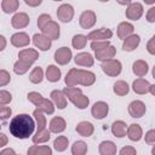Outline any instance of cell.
<instances>
[{"instance_id":"1","label":"cell","mask_w":155,"mask_h":155,"mask_svg":"<svg viewBox=\"0 0 155 155\" xmlns=\"http://www.w3.org/2000/svg\"><path fill=\"white\" fill-rule=\"evenodd\" d=\"M35 128L36 125L34 117L25 113L13 116L8 125V131L11 136H13L17 139H27L31 137Z\"/></svg>"},{"instance_id":"2","label":"cell","mask_w":155,"mask_h":155,"mask_svg":"<svg viewBox=\"0 0 155 155\" xmlns=\"http://www.w3.org/2000/svg\"><path fill=\"white\" fill-rule=\"evenodd\" d=\"M62 91L64 92L67 99H69L78 109L84 110L90 105V98L82 93V90L80 87H64V90Z\"/></svg>"},{"instance_id":"3","label":"cell","mask_w":155,"mask_h":155,"mask_svg":"<svg viewBox=\"0 0 155 155\" xmlns=\"http://www.w3.org/2000/svg\"><path fill=\"white\" fill-rule=\"evenodd\" d=\"M101 68H102V71L105 75L110 76V78H116L122 71V64L116 58H111V59H108V61L102 62Z\"/></svg>"},{"instance_id":"4","label":"cell","mask_w":155,"mask_h":155,"mask_svg":"<svg viewBox=\"0 0 155 155\" xmlns=\"http://www.w3.org/2000/svg\"><path fill=\"white\" fill-rule=\"evenodd\" d=\"M56 15H57L58 21H61L62 23H69L74 18L75 10L70 4H62L58 6Z\"/></svg>"},{"instance_id":"5","label":"cell","mask_w":155,"mask_h":155,"mask_svg":"<svg viewBox=\"0 0 155 155\" xmlns=\"http://www.w3.org/2000/svg\"><path fill=\"white\" fill-rule=\"evenodd\" d=\"M144 13V7L140 2H131L130 5L126 6L125 16L130 21H139Z\"/></svg>"},{"instance_id":"6","label":"cell","mask_w":155,"mask_h":155,"mask_svg":"<svg viewBox=\"0 0 155 155\" xmlns=\"http://www.w3.org/2000/svg\"><path fill=\"white\" fill-rule=\"evenodd\" d=\"M97 22V15L94 11L92 10H85L81 12L80 17H79V24L82 29H91L94 27Z\"/></svg>"},{"instance_id":"7","label":"cell","mask_w":155,"mask_h":155,"mask_svg":"<svg viewBox=\"0 0 155 155\" xmlns=\"http://www.w3.org/2000/svg\"><path fill=\"white\" fill-rule=\"evenodd\" d=\"M53 58H54V62L58 65H67L73 58V52L69 47L62 46V47L56 50V52L53 54Z\"/></svg>"},{"instance_id":"8","label":"cell","mask_w":155,"mask_h":155,"mask_svg":"<svg viewBox=\"0 0 155 155\" xmlns=\"http://www.w3.org/2000/svg\"><path fill=\"white\" fill-rule=\"evenodd\" d=\"M145 113H147V107L143 101L134 99L128 104V114L131 117L140 119L142 116L145 115Z\"/></svg>"},{"instance_id":"9","label":"cell","mask_w":155,"mask_h":155,"mask_svg":"<svg viewBox=\"0 0 155 155\" xmlns=\"http://www.w3.org/2000/svg\"><path fill=\"white\" fill-rule=\"evenodd\" d=\"M109 114V104L104 101H98L91 107V115L96 120H103Z\"/></svg>"},{"instance_id":"10","label":"cell","mask_w":155,"mask_h":155,"mask_svg":"<svg viewBox=\"0 0 155 155\" xmlns=\"http://www.w3.org/2000/svg\"><path fill=\"white\" fill-rule=\"evenodd\" d=\"M30 23V17L28 16V13L25 12H16L13 13L12 18H11V25L15 29H24L29 25Z\"/></svg>"},{"instance_id":"11","label":"cell","mask_w":155,"mask_h":155,"mask_svg":"<svg viewBox=\"0 0 155 155\" xmlns=\"http://www.w3.org/2000/svg\"><path fill=\"white\" fill-rule=\"evenodd\" d=\"M41 33H42L45 36H47L48 39H51L52 41H53V40H58L59 36H61V27H59V24H58L57 22H54V21L51 19V21L41 29Z\"/></svg>"},{"instance_id":"12","label":"cell","mask_w":155,"mask_h":155,"mask_svg":"<svg viewBox=\"0 0 155 155\" xmlns=\"http://www.w3.org/2000/svg\"><path fill=\"white\" fill-rule=\"evenodd\" d=\"M31 39L30 36L25 33V31H17L15 34L11 35L10 38V42L12 46L17 47V48H22V47H27L30 44Z\"/></svg>"},{"instance_id":"13","label":"cell","mask_w":155,"mask_h":155,"mask_svg":"<svg viewBox=\"0 0 155 155\" xmlns=\"http://www.w3.org/2000/svg\"><path fill=\"white\" fill-rule=\"evenodd\" d=\"M87 40L94 41V40H109L113 38V30L109 28H99L90 31L87 35Z\"/></svg>"},{"instance_id":"14","label":"cell","mask_w":155,"mask_h":155,"mask_svg":"<svg viewBox=\"0 0 155 155\" xmlns=\"http://www.w3.org/2000/svg\"><path fill=\"white\" fill-rule=\"evenodd\" d=\"M96 82V75L94 73L85 69H79L78 68V85L81 86H92Z\"/></svg>"},{"instance_id":"15","label":"cell","mask_w":155,"mask_h":155,"mask_svg":"<svg viewBox=\"0 0 155 155\" xmlns=\"http://www.w3.org/2000/svg\"><path fill=\"white\" fill-rule=\"evenodd\" d=\"M31 41H33L34 46L36 48H39V51H48L52 46V40L48 39L47 36H45L42 33L34 34L31 38Z\"/></svg>"},{"instance_id":"16","label":"cell","mask_w":155,"mask_h":155,"mask_svg":"<svg viewBox=\"0 0 155 155\" xmlns=\"http://www.w3.org/2000/svg\"><path fill=\"white\" fill-rule=\"evenodd\" d=\"M74 62L78 67L90 68L94 64V57L90 52H79L74 57Z\"/></svg>"},{"instance_id":"17","label":"cell","mask_w":155,"mask_h":155,"mask_svg":"<svg viewBox=\"0 0 155 155\" xmlns=\"http://www.w3.org/2000/svg\"><path fill=\"white\" fill-rule=\"evenodd\" d=\"M139 44H140V36L133 33L122 40V50L126 52H132L139 46Z\"/></svg>"},{"instance_id":"18","label":"cell","mask_w":155,"mask_h":155,"mask_svg":"<svg viewBox=\"0 0 155 155\" xmlns=\"http://www.w3.org/2000/svg\"><path fill=\"white\" fill-rule=\"evenodd\" d=\"M50 97H51V101L53 102L54 107L58 108V109H61V110H63L67 107V104H68V99H67L64 92L61 91V90H53V91H51Z\"/></svg>"},{"instance_id":"19","label":"cell","mask_w":155,"mask_h":155,"mask_svg":"<svg viewBox=\"0 0 155 155\" xmlns=\"http://www.w3.org/2000/svg\"><path fill=\"white\" fill-rule=\"evenodd\" d=\"M39 58V51L35 48H23L18 52V59L27 62L33 65L34 62H36Z\"/></svg>"},{"instance_id":"20","label":"cell","mask_w":155,"mask_h":155,"mask_svg":"<svg viewBox=\"0 0 155 155\" xmlns=\"http://www.w3.org/2000/svg\"><path fill=\"white\" fill-rule=\"evenodd\" d=\"M67 128V121L62 117V116H54L51 119L50 124H48V130L51 133H62L64 130Z\"/></svg>"},{"instance_id":"21","label":"cell","mask_w":155,"mask_h":155,"mask_svg":"<svg viewBox=\"0 0 155 155\" xmlns=\"http://www.w3.org/2000/svg\"><path fill=\"white\" fill-rule=\"evenodd\" d=\"M149 87H150V82L144 78H138V79L133 80V82H132V90L137 94L149 93Z\"/></svg>"},{"instance_id":"22","label":"cell","mask_w":155,"mask_h":155,"mask_svg":"<svg viewBox=\"0 0 155 155\" xmlns=\"http://www.w3.org/2000/svg\"><path fill=\"white\" fill-rule=\"evenodd\" d=\"M126 136L131 142H139L143 138V130L138 124H131L127 126Z\"/></svg>"},{"instance_id":"23","label":"cell","mask_w":155,"mask_h":155,"mask_svg":"<svg viewBox=\"0 0 155 155\" xmlns=\"http://www.w3.org/2000/svg\"><path fill=\"white\" fill-rule=\"evenodd\" d=\"M132 71L137 78H144L149 71V64L144 59H137L132 64Z\"/></svg>"},{"instance_id":"24","label":"cell","mask_w":155,"mask_h":155,"mask_svg":"<svg viewBox=\"0 0 155 155\" xmlns=\"http://www.w3.org/2000/svg\"><path fill=\"white\" fill-rule=\"evenodd\" d=\"M133 33H134V25L128 21L120 22L116 28V34H117L119 39H121V40H124L125 38H127L128 35H131Z\"/></svg>"},{"instance_id":"25","label":"cell","mask_w":155,"mask_h":155,"mask_svg":"<svg viewBox=\"0 0 155 155\" xmlns=\"http://www.w3.org/2000/svg\"><path fill=\"white\" fill-rule=\"evenodd\" d=\"M116 56V47L113 46V45H109L107 48L104 50H101V51H97L94 52V59L99 61V62H104V61H108V59H111Z\"/></svg>"},{"instance_id":"26","label":"cell","mask_w":155,"mask_h":155,"mask_svg":"<svg viewBox=\"0 0 155 155\" xmlns=\"http://www.w3.org/2000/svg\"><path fill=\"white\" fill-rule=\"evenodd\" d=\"M78 134H80L81 137H85V138H88L93 134L94 132V126L92 122L90 121H80L78 122L76 127H75Z\"/></svg>"},{"instance_id":"27","label":"cell","mask_w":155,"mask_h":155,"mask_svg":"<svg viewBox=\"0 0 155 155\" xmlns=\"http://www.w3.org/2000/svg\"><path fill=\"white\" fill-rule=\"evenodd\" d=\"M51 138V132L48 130V127H45L42 130H36L35 133H33L31 136V142L33 144H42L48 142Z\"/></svg>"},{"instance_id":"28","label":"cell","mask_w":155,"mask_h":155,"mask_svg":"<svg viewBox=\"0 0 155 155\" xmlns=\"http://www.w3.org/2000/svg\"><path fill=\"white\" fill-rule=\"evenodd\" d=\"M61 76H62V71L61 69L54 65V64H50L47 68H46V71H45V78L48 82H58L61 80Z\"/></svg>"},{"instance_id":"29","label":"cell","mask_w":155,"mask_h":155,"mask_svg":"<svg viewBox=\"0 0 155 155\" xmlns=\"http://www.w3.org/2000/svg\"><path fill=\"white\" fill-rule=\"evenodd\" d=\"M98 153L101 155H115L117 153L116 144L113 140H103L98 145Z\"/></svg>"},{"instance_id":"30","label":"cell","mask_w":155,"mask_h":155,"mask_svg":"<svg viewBox=\"0 0 155 155\" xmlns=\"http://www.w3.org/2000/svg\"><path fill=\"white\" fill-rule=\"evenodd\" d=\"M110 130H111V133H113L114 137H116V138H124V137H126L127 125L122 120H116V121H114L111 124Z\"/></svg>"},{"instance_id":"31","label":"cell","mask_w":155,"mask_h":155,"mask_svg":"<svg viewBox=\"0 0 155 155\" xmlns=\"http://www.w3.org/2000/svg\"><path fill=\"white\" fill-rule=\"evenodd\" d=\"M53 150L48 145H40V144H34L30 148H28L27 154L28 155H52Z\"/></svg>"},{"instance_id":"32","label":"cell","mask_w":155,"mask_h":155,"mask_svg":"<svg viewBox=\"0 0 155 155\" xmlns=\"http://www.w3.org/2000/svg\"><path fill=\"white\" fill-rule=\"evenodd\" d=\"M35 107H36V109L41 110L46 115H52L54 113V110H56V107H54L53 102L51 99H47V98H44V97L41 98V101Z\"/></svg>"},{"instance_id":"33","label":"cell","mask_w":155,"mask_h":155,"mask_svg":"<svg viewBox=\"0 0 155 155\" xmlns=\"http://www.w3.org/2000/svg\"><path fill=\"white\" fill-rule=\"evenodd\" d=\"M113 92L119 96V97H124L126 94H128L130 92V86L125 80H117L114 82L113 85Z\"/></svg>"},{"instance_id":"34","label":"cell","mask_w":155,"mask_h":155,"mask_svg":"<svg viewBox=\"0 0 155 155\" xmlns=\"http://www.w3.org/2000/svg\"><path fill=\"white\" fill-rule=\"evenodd\" d=\"M19 8V0H2L1 1V10L4 13H16Z\"/></svg>"},{"instance_id":"35","label":"cell","mask_w":155,"mask_h":155,"mask_svg":"<svg viewBox=\"0 0 155 155\" xmlns=\"http://www.w3.org/2000/svg\"><path fill=\"white\" fill-rule=\"evenodd\" d=\"M45 78V73L42 70L41 67H34L29 74V81L34 85H38V84H41L42 80Z\"/></svg>"},{"instance_id":"36","label":"cell","mask_w":155,"mask_h":155,"mask_svg":"<svg viewBox=\"0 0 155 155\" xmlns=\"http://www.w3.org/2000/svg\"><path fill=\"white\" fill-rule=\"evenodd\" d=\"M46 114L42 113L39 109H35L33 111V117L35 120V125H36V130H42L45 127H47V120H46Z\"/></svg>"},{"instance_id":"37","label":"cell","mask_w":155,"mask_h":155,"mask_svg":"<svg viewBox=\"0 0 155 155\" xmlns=\"http://www.w3.org/2000/svg\"><path fill=\"white\" fill-rule=\"evenodd\" d=\"M68 145H69V139L65 136H57V138L53 140V144H52L53 149L58 153H62V151L67 150Z\"/></svg>"},{"instance_id":"38","label":"cell","mask_w":155,"mask_h":155,"mask_svg":"<svg viewBox=\"0 0 155 155\" xmlns=\"http://www.w3.org/2000/svg\"><path fill=\"white\" fill-rule=\"evenodd\" d=\"M73 155H85L88 151V147L84 140H75L70 149Z\"/></svg>"},{"instance_id":"39","label":"cell","mask_w":155,"mask_h":155,"mask_svg":"<svg viewBox=\"0 0 155 155\" xmlns=\"http://www.w3.org/2000/svg\"><path fill=\"white\" fill-rule=\"evenodd\" d=\"M86 44H87V36L84 35V34H75L71 38V46L75 50H82V48H85Z\"/></svg>"},{"instance_id":"40","label":"cell","mask_w":155,"mask_h":155,"mask_svg":"<svg viewBox=\"0 0 155 155\" xmlns=\"http://www.w3.org/2000/svg\"><path fill=\"white\" fill-rule=\"evenodd\" d=\"M30 68H31V64H29L27 62H23L21 59H18L13 63V73L17 74V75H24L25 73L29 71Z\"/></svg>"},{"instance_id":"41","label":"cell","mask_w":155,"mask_h":155,"mask_svg":"<svg viewBox=\"0 0 155 155\" xmlns=\"http://www.w3.org/2000/svg\"><path fill=\"white\" fill-rule=\"evenodd\" d=\"M64 82L67 85V87H73V86H78V68H71L65 78H64Z\"/></svg>"},{"instance_id":"42","label":"cell","mask_w":155,"mask_h":155,"mask_svg":"<svg viewBox=\"0 0 155 155\" xmlns=\"http://www.w3.org/2000/svg\"><path fill=\"white\" fill-rule=\"evenodd\" d=\"M109 45H110L109 40H94V41H91L90 47H91V50L93 52H97V51H101V50L107 48Z\"/></svg>"},{"instance_id":"43","label":"cell","mask_w":155,"mask_h":155,"mask_svg":"<svg viewBox=\"0 0 155 155\" xmlns=\"http://www.w3.org/2000/svg\"><path fill=\"white\" fill-rule=\"evenodd\" d=\"M12 102V94L7 90H0V105H7Z\"/></svg>"},{"instance_id":"44","label":"cell","mask_w":155,"mask_h":155,"mask_svg":"<svg viewBox=\"0 0 155 155\" xmlns=\"http://www.w3.org/2000/svg\"><path fill=\"white\" fill-rule=\"evenodd\" d=\"M12 116V109L7 105H0V121H6Z\"/></svg>"},{"instance_id":"45","label":"cell","mask_w":155,"mask_h":155,"mask_svg":"<svg viewBox=\"0 0 155 155\" xmlns=\"http://www.w3.org/2000/svg\"><path fill=\"white\" fill-rule=\"evenodd\" d=\"M11 82V75L7 70L5 69H0V87L7 86Z\"/></svg>"},{"instance_id":"46","label":"cell","mask_w":155,"mask_h":155,"mask_svg":"<svg viewBox=\"0 0 155 155\" xmlns=\"http://www.w3.org/2000/svg\"><path fill=\"white\" fill-rule=\"evenodd\" d=\"M52 18H51V16L50 15H47V13H41L39 17H38V22H36V24H38V28L41 30L50 21H51Z\"/></svg>"},{"instance_id":"47","label":"cell","mask_w":155,"mask_h":155,"mask_svg":"<svg viewBox=\"0 0 155 155\" xmlns=\"http://www.w3.org/2000/svg\"><path fill=\"white\" fill-rule=\"evenodd\" d=\"M44 96L41 94V93H39V92H36V91H31V92H29L28 94H27V98H28V101L30 102V103H33L34 105H36L40 101H41V98H42Z\"/></svg>"},{"instance_id":"48","label":"cell","mask_w":155,"mask_h":155,"mask_svg":"<svg viewBox=\"0 0 155 155\" xmlns=\"http://www.w3.org/2000/svg\"><path fill=\"white\" fill-rule=\"evenodd\" d=\"M143 137H144V140H145L147 144H149V145L155 144V130L154 128L147 131L145 132V136H143Z\"/></svg>"},{"instance_id":"49","label":"cell","mask_w":155,"mask_h":155,"mask_svg":"<svg viewBox=\"0 0 155 155\" xmlns=\"http://www.w3.org/2000/svg\"><path fill=\"white\" fill-rule=\"evenodd\" d=\"M119 154L120 155H136L137 150L132 145H126V147H124V148H121L119 150Z\"/></svg>"},{"instance_id":"50","label":"cell","mask_w":155,"mask_h":155,"mask_svg":"<svg viewBox=\"0 0 155 155\" xmlns=\"http://www.w3.org/2000/svg\"><path fill=\"white\" fill-rule=\"evenodd\" d=\"M147 51L151 56L155 54V36H151L149 39V41L147 42Z\"/></svg>"},{"instance_id":"51","label":"cell","mask_w":155,"mask_h":155,"mask_svg":"<svg viewBox=\"0 0 155 155\" xmlns=\"http://www.w3.org/2000/svg\"><path fill=\"white\" fill-rule=\"evenodd\" d=\"M145 18L149 23H155V6L154 5L148 10V12L145 15Z\"/></svg>"},{"instance_id":"52","label":"cell","mask_w":155,"mask_h":155,"mask_svg":"<svg viewBox=\"0 0 155 155\" xmlns=\"http://www.w3.org/2000/svg\"><path fill=\"white\" fill-rule=\"evenodd\" d=\"M24 2L29 7H38L42 4V0H24Z\"/></svg>"},{"instance_id":"53","label":"cell","mask_w":155,"mask_h":155,"mask_svg":"<svg viewBox=\"0 0 155 155\" xmlns=\"http://www.w3.org/2000/svg\"><path fill=\"white\" fill-rule=\"evenodd\" d=\"M7 143H8V137L5 133L0 132V149L4 148V147H6Z\"/></svg>"},{"instance_id":"54","label":"cell","mask_w":155,"mask_h":155,"mask_svg":"<svg viewBox=\"0 0 155 155\" xmlns=\"http://www.w3.org/2000/svg\"><path fill=\"white\" fill-rule=\"evenodd\" d=\"M6 154H12V155H15L16 154V150L15 149H12V148H1V150H0V155H6Z\"/></svg>"},{"instance_id":"55","label":"cell","mask_w":155,"mask_h":155,"mask_svg":"<svg viewBox=\"0 0 155 155\" xmlns=\"http://www.w3.org/2000/svg\"><path fill=\"white\" fill-rule=\"evenodd\" d=\"M6 46H7V40H6V38L0 34V52H2V51L6 48Z\"/></svg>"},{"instance_id":"56","label":"cell","mask_w":155,"mask_h":155,"mask_svg":"<svg viewBox=\"0 0 155 155\" xmlns=\"http://www.w3.org/2000/svg\"><path fill=\"white\" fill-rule=\"evenodd\" d=\"M116 2L119 5H121V6H127V5H130L132 2V0H116Z\"/></svg>"},{"instance_id":"57","label":"cell","mask_w":155,"mask_h":155,"mask_svg":"<svg viewBox=\"0 0 155 155\" xmlns=\"http://www.w3.org/2000/svg\"><path fill=\"white\" fill-rule=\"evenodd\" d=\"M149 93L151 96H155V85L154 84H150V87H149Z\"/></svg>"},{"instance_id":"58","label":"cell","mask_w":155,"mask_h":155,"mask_svg":"<svg viewBox=\"0 0 155 155\" xmlns=\"http://www.w3.org/2000/svg\"><path fill=\"white\" fill-rule=\"evenodd\" d=\"M143 2H144L145 5H150V6H153V5L155 4V0H143Z\"/></svg>"},{"instance_id":"59","label":"cell","mask_w":155,"mask_h":155,"mask_svg":"<svg viewBox=\"0 0 155 155\" xmlns=\"http://www.w3.org/2000/svg\"><path fill=\"white\" fill-rule=\"evenodd\" d=\"M98 1H99V2H108L109 0H98Z\"/></svg>"},{"instance_id":"60","label":"cell","mask_w":155,"mask_h":155,"mask_svg":"<svg viewBox=\"0 0 155 155\" xmlns=\"http://www.w3.org/2000/svg\"><path fill=\"white\" fill-rule=\"evenodd\" d=\"M52 1H63V0H52Z\"/></svg>"},{"instance_id":"61","label":"cell","mask_w":155,"mask_h":155,"mask_svg":"<svg viewBox=\"0 0 155 155\" xmlns=\"http://www.w3.org/2000/svg\"><path fill=\"white\" fill-rule=\"evenodd\" d=\"M0 132H1V125H0Z\"/></svg>"}]
</instances>
